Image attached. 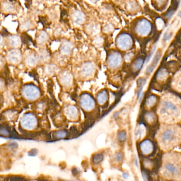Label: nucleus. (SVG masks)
I'll return each instance as SVG.
<instances>
[{
    "label": "nucleus",
    "mask_w": 181,
    "mask_h": 181,
    "mask_svg": "<svg viewBox=\"0 0 181 181\" xmlns=\"http://www.w3.org/2000/svg\"><path fill=\"white\" fill-rule=\"evenodd\" d=\"M166 170L168 171V172H170L171 173L174 174H177L179 173V169L174 166V165L171 164H168L166 165L165 166Z\"/></svg>",
    "instance_id": "30"
},
{
    "label": "nucleus",
    "mask_w": 181,
    "mask_h": 181,
    "mask_svg": "<svg viewBox=\"0 0 181 181\" xmlns=\"http://www.w3.org/2000/svg\"><path fill=\"white\" fill-rule=\"evenodd\" d=\"M159 113L166 121H171L180 116V108L172 99H163L159 106Z\"/></svg>",
    "instance_id": "1"
},
{
    "label": "nucleus",
    "mask_w": 181,
    "mask_h": 181,
    "mask_svg": "<svg viewBox=\"0 0 181 181\" xmlns=\"http://www.w3.org/2000/svg\"><path fill=\"white\" fill-rule=\"evenodd\" d=\"M115 158L116 161H117V162H120L122 161L123 159L122 154L120 153L116 154L115 156Z\"/></svg>",
    "instance_id": "41"
},
{
    "label": "nucleus",
    "mask_w": 181,
    "mask_h": 181,
    "mask_svg": "<svg viewBox=\"0 0 181 181\" xmlns=\"http://www.w3.org/2000/svg\"><path fill=\"white\" fill-rule=\"evenodd\" d=\"M3 88H4V82L2 80V79H1L0 78V91L2 90Z\"/></svg>",
    "instance_id": "43"
},
{
    "label": "nucleus",
    "mask_w": 181,
    "mask_h": 181,
    "mask_svg": "<svg viewBox=\"0 0 181 181\" xmlns=\"http://www.w3.org/2000/svg\"><path fill=\"white\" fill-rule=\"evenodd\" d=\"M20 125L22 128L25 130H32L38 125V120L34 113L27 112L21 117Z\"/></svg>",
    "instance_id": "4"
},
{
    "label": "nucleus",
    "mask_w": 181,
    "mask_h": 181,
    "mask_svg": "<svg viewBox=\"0 0 181 181\" xmlns=\"http://www.w3.org/2000/svg\"><path fill=\"white\" fill-rule=\"evenodd\" d=\"M48 39V35L45 32L43 31L40 33L37 38V41L40 44H44L45 43Z\"/></svg>",
    "instance_id": "27"
},
{
    "label": "nucleus",
    "mask_w": 181,
    "mask_h": 181,
    "mask_svg": "<svg viewBox=\"0 0 181 181\" xmlns=\"http://www.w3.org/2000/svg\"><path fill=\"white\" fill-rule=\"evenodd\" d=\"M140 148L142 153L145 154L151 153L154 149L153 142L148 139L144 140L140 144Z\"/></svg>",
    "instance_id": "14"
},
{
    "label": "nucleus",
    "mask_w": 181,
    "mask_h": 181,
    "mask_svg": "<svg viewBox=\"0 0 181 181\" xmlns=\"http://www.w3.org/2000/svg\"><path fill=\"white\" fill-rule=\"evenodd\" d=\"M177 136L176 130L175 128L170 126L162 131L161 134V140L164 144H168L175 139Z\"/></svg>",
    "instance_id": "8"
},
{
    "label": "nucleus",
    "mask_w": 181,
    "mask_h": 181,
    "mask_svg": "<svg viewBox=\"0 0 181 181\" xmlns=\"http://www.w3.org/2000/svg\"><path fill=\"white\" fill-rule=\"evenodd\" d=\"M3 43H4V40H3V36L1 35H0V47L3 45Z\"/></svg>",
    "instance_id": "45"
},
{
    "label": "nucleus",
    "mask_w": 181,
    "mask_h": 181,
    "mask_svg": "<svg viewBox=\"0 0 181 181\" xmlns=\"http://www.w3.org/2000/svg\"><path fill=\"white\" fill-rule=\"evenodd\" d=\"M168 1L169 0H153L152 4L158 11H162L167 6Z\"/></svg>",
    "instance_id": "19"
},
{
    "label": "nucleus",
    "mask_w": 181,
    "mask_h": 181,
    "mask_svg": "<svg viewBox=\"0 0 181 181\" xmlns=\"http://www.w3.org/2000/svg\"><path fill=\"white\" fill-rule=\"evenodd\" d=\"M2 35H9V32H8V31L6 30V29H3V30H2Z\"/></svg>",
    "instance_id": "44"
},
{
    "label": "nucleus",
    "mask_w": 181,
    "mask_h": 181,
    "mask_svg": "<svg viewBox=\"0 0 181 181\" xmlns=\"http://www.w3.org/2000/svg\"><path fill=\"white\" fill-rule=\"evenodd\" d=\"M38 1H40V0H38Z\"/></svg>",
    "instance_id": "50"
},
{
    "label": "nucleus",
    "mask_w": 181,
    "mask_h": 181,
    "mask_svg": "<svg viewBox=\"0 0 181 181\" xmlns=\"http://www.w3.org/2000/svg\"><path fill=\"white\" fill-rule=\"evenodd\" d=\"M146 120L148 122L150 123H153L155 122L156 120V117L154 113L153 112H148L145 116Z\"/></svg>",
    "instance_id": "31"
},
{
    "label": "nucleus",
    "mask_w": 181,
    "mask_h": 181,
    "mask_svg": "<svg viewBox=\"0 0 181 181\" xmlns=\"http://www.w3.org/2000/svg\"><path fill=\"white\" fill-rule=\"evenodd\" d=\"M97 101L98 104L104 105L107 101L108 99V94L107 91L103 90L99 92L97 95Z\"/></svg>",
    "instance_id": "20"
},
{
    "label": "nucleus",
    "mask_w": 181,
    "mask_h": 181,
    "mask_svg": "<svg viewBox=\"0 0 181 181\" xmlns=\"http://www.w3.org/2000/svg\"><path fill=\"white\" fill-rule=\"evenodd\" d=\"M168 77V73L164 69H161L159 70L157 74L156 78L159 81L166 80Z\"/></svg>",
    "instance_id": "25"
},
{
    "label": "nucleus",
    "mask_w": 181,
    "mask_h": 181,
    "mask_svg": "<svg viewBox=\"0 0 181 181\" xmlns=\"http://www.w3.org/2000/svg\"><path fill=\"white\" fill-rule=\"evenodd\" d=\"M145 83H146V79L143 78V77H140L137 80V86L138 88L137 95H138V97H140V95L141 93L142 90L143 89V87L145 86Z\"/></svg>",
    "instance_id": "26"
},
{
    "label": "nucleus",
    "mask_w": 181,
    "mask_h": 181,
    "mask_svg": "<svg viewBox=\"0 0 181 181\" xmlns=\"http://www.w3.org/2000/svg\"><path fill=\"white\" fill-rule=\"evenodd\" d=\"M122 61V58L121 55L117 51H114L109 55L107 62L110 68H116L121 65Z\"/></svg>",
    "instance_id": "9"
},
{
    "label": "nucleus",
    "mask_w": 181,
    "mask_h": 181,
    "mask_svg": "<svg viewBox=\"0 0 181 181\" xmlns=\"http://www.w3.org/2000/svg\"><path fill=\"white\" fill-rule=\"evenodd\" d=\"M142 175H143V179H144V180L145 181H147V176L145 175V173H142Z\"/></svg>",
    "instance_id": "47"
},
{
    "label": "nucleus",
    "mask_w": 181,
    "mask_h": 181,
    "mask_svg": "<svg viewBox=\"0 0 181 181\" xmlns=\"http://www.w3.org/2000/svg\"><path fill=\"white\" fill-rule=\"evenodd\" d=\"M145 129L143 125H140L136 130V137L137 138H140L145 133Z\"/></svg>",
    "instance_id": "32"
},
{
    "label": "nucleus",
    "mask_w": 181,
    "mask_h": 181,
    "mask_svg": "<svg viewBox=\"0 0 181 181\" xmlns=\"http://www.w3.org/2000/svg\"><path fill=\"white\" fill-rule=\"evenodd\" d=\"M25 64L27 67H34L37 64L38 62L37 55L31 53L28 55L25 58Z\"/></svg>",
    "instance_id": "15"
},
{
    "label": "nucleus",
    "mask_w": 181,
    "mask_h": 181,
    "mask_svg": "<svg viewBox=\"0 0 181 181\" xmlns=\"http://www.w3.org/2000/svg\"><path fill=\"white\" fill-rule=\"evenodd\" d=\"M117 139L120 142H124L126 138V134L124 131H120L117 134Z\"/></svg>",
    "instance_id": "33"
},
{
    "label": "nucleus",
    "mask_w": 181,
    "mask_h": 181,
    "mask_svg": "<svg viewBox=\"0 0 181 181\" xmlns=\"http://www.w3.org/2000/svg\"><path fill=\"white\" fill-rule=\"evenodd\" d=\"M3 8H4V10L7 11H10L13 9V7H12L11 4H9V3H7V2H6L3 4Z\"/></svg>",
    "instance_id": "37"
},
{
    "label": "nucleus",
    "mask_w": 181,
    "mask_h": 181,
    "mask_svg": "<svg viewBox=\"0 0 181 181\" xmlns=\"http://www.w3.org/2000/svg\"><path fill=\"white\" fill-rule=\"evenodd\" d=\"M13 111H9L6 113V117L8 120L13 119L15 117V113Z\"/></svg>",
    "instance_id": "36"
},
{
    "label": "nucleus",
    "mask_w": 181,
    "mask_h": 181,
    "mask_svg": "<svg viewBox=\"0 0 181 181\" xmlns=\"http://www.w3.org/2000/svg\"><path fill=\"white\" fill-rule=\"evenodd\" d=\"M116 45L118 48L122 51H127L132 48L133 39L132 36L127 33L119 34L116 39Z\"/></svg>",
    "instance_id": "5"
},
{
    "label": "nucleus",
    "mask_w": 181,
    "mask_h": 181,
    "mask_svg": "<svg viewBox=\"0 0 181 181\" xmlns=\"http://www.w3.org/2000/svg\"><path fill=\"white\" fill-rule=\"evenodd\" d=\"M1 96H0V103H1Z\"/></svg>",
    "instance_id": "49"
},
{
    "label": "nucleus",
    "mask_w": 181,
    "mask_h": 181,
    "mask_svg": "<svg viewBox=\"0 0 181 181\" xmlns=\"http://www.w3.org/2000/svg\"><path fill=\"white\" fill-rule=\"evenodd\" d=\"M37 154V151L36 149H33V150H31L29 152V156H35Z\"/></svg>",
    "instance_id": "42"
},
{
    "label": "nucleus",
    "mask_w": 181,
    "mask_h": 181,
    "mask_svg": "<svg viewBox=\"0 0 181 181\" xmlns=\"http://www.w3.org/2000/svg\"><path fill=\"white\" fill-rule=\"evenodd\" d=\"M10 133L9 131L5 128H1L0 129V135L3 136H8L9 135Z\"/></svg>",
    "instance_id": "38"
},
{
    "label": "nucleus",
    "mask_w": 181,
    "mask_h": 181,
    "mask_svg": "<svg viewBox=\"0 0 181 181\" xmlns=\"http://www.w3.org/2000/svg\"><path fill=\"white\" fill-rule=\"evenodd\" d=\"M21 39L18 35H12L9 39V45L13 48L19 47L21 45Z\"/></svg>",
    "instance_id": "22"
},
{
    "label": "nucleus",
    "mask_w": 181,
    "mask_h": 181,
    "mask_svg": "<svg viewBox=\"0 0 181 181\" xmlns=\"http://www.w3.org/2000/svg\"><path fill=\"white\" fill-rule=\"evenodd\" d=\"M179 2H180V0H172L171 6L168 9V11L165 14L166 18L170 19L172 17V15H173L178 8V6L179 4Z\"/></svg>",
    "instance_id": "18"
},
{
    "label": "nucleus",
    "mask_w": 181,
    "mask_h": 181,
    "mask_svg": "<svg viewBox=\"0 0 181 181\" xmlns=\"http://www.w3.org/2000/svg\"><path fill=\"white\" fill-rule=\"evenodd\" d=\"M95 65L91 62H86L83 64L81 68V74L83 77H88L94 73Z\"/></svg>",
    "instance_id": "11"
},
{
    "label": "nucleus",
    "mask_w": 181,
    "mask_h": 181,
    "mask_svg": "<svg viewBox=\"0 0 181 181\" xmlns=\"http://www.w3.org/2000/svg\"><path fill=\"white\" fill-rule=\"evenodd\" d=\"M123 177L125 179H127L128 178V175L126 173H124L123 174Z\"/></svg>",
    "instance_id": "46"
},
{
    "label": "nucleus",
    "mask_w": 181,
    "mask_h": 181,
    "mask_svg": "<svg viewBox=\"0 0 181 181\" xmlns=\"http://www.w3.org/2000/svg\"><path fill=\"white\" fill-rule=\"evenodd\" d=\"M64 113L66 117L71 120H76L79 116L78 109L74 105H70L64 109Z\"/></svg>",
    "instance_id": "10"
},
{
    "label": "nucleus",
    "mask_w": 181,
    "mask_h": 181,
    "mask_svg": "<svg viewBox=\"0 0 181 181\" xmlns=\"http://www.w3.org/2000/svg\"><path fill=\"white\" fill-rule=\"evenodd\" d=\"M46 103L44 102H40L37 103V105H36V108L40 111H43L46 108Z\"/></svg>",
    "instance_id": "35"
},
{
    "label": "nucleus",
    "mask_w": 181,
    "mask_h": 181,
    "mask_svg": "<svg viewBox=\"0 0 181 181\" xmlns=\"http://www.w3.org/2000/svg\"><path fill=\"white\" fill-rule=\"evenodd\" d=\"M45 71L47 75H53L57 71V67L54 65H47L45 67Z\"/></svg>",
    "instance_id": "29"
},
{
    "label": "nucleus",
    "mask_w": 181,
    "mask_h": 181,
    "mask_svg": "<svg viewBox=\"0 0 181 181\" xmlns=\"http://www.w3.org/2000/svg\"><path fill=\"white\" fill-rule=\"evenodd\" d=\"M144 63V60L142 58H139L132 64V68L134 71H138L141 68Z\"/></svg>",
    "instance_id": "24"
},
{
    "label": "nucleus",
    "mask_w": 181,
    "mask_h": 181,
    "mask_svg": "<svg viewBox=\"0 0 181 181\" xmlns=\"http://www.w3.org/2000/svg\"><path fill=\"white\" fill-rule=\"evenodd\" d=\"M22 95L28 101L36 100L40 97L41 92L40 88L32 84H27L22 88Z\"/></svg>",
    "instance_id": "3"
},
{
    "label": "nucleus",
    "mask_w": 181,
    "mask_h": 181,
    "mask_svg": "<svg viewBox=\"0 0 181 181\" xmlns=\"http://www.w3.org/2000/svg\"><path fill=\"white\" fill-rule=\"evenodd\" d=\"M38 58V62H42V63H46L49 60L50 58L49 52L46 49H43L38 52V54L37 55Z\"/></svg>",
    "instance_id": "21"
},
{
    "label": "nucleus",
    "mask_w": 181,
    "mask_h": 181,
    "mask_svg": "<svg viewBox=\"0 0 181 181\" xmlns=\"http://www.w3.org/2000/svg\"><path fill=\"white\" fill-rule=\"evenodd\" d=\"M80 105L86 111H90L95 108L96 102L91 95L88 93H84L80 96L79 99Z\"/></svg>",
    "instance_id": "6"
},
{
    "label": "nucleus",
    "mask_w": 181,
    "mask_h": 181,
    "mask_svg": "<svg viewBox=\"0 0 181 181\" xmlns=\"http://www.w3.org/2000/svg\"><path fill=\"white\" fill-rule=\"evenodd\" d=\"M103 156L102 154H97L93 157V162L97 164L103 160Z\"/></svg>",
    "instance_id": "34"
},
{
    "label": "nucleus",
    "mask_w": 181,
    "mask_h": 181,
    "mask_svg": "<svg viewBox=\"0 0 181 181\" xmlns=\"http://www.w3.org/2000/svg\"><path fill=\"white\" fill-rule=\"evenodd\" d=\"M172 34L170 32H166L164 35V37H163V40L165 41H167L169 40L172 38Z\"/></svg>",
    "instance_id": "40"
},
{
    "label": "nucleus",
    "mask_w": 181,
    "mask_h": 181,
    "mask_svg": "<svg viewBox=\"0 0 181 181\" xmlns=\"http://www.w3.org/2000/svg\"><path fill=\"white\" fill-rule=\"evenodd\" d=\"M161 57H162V52L159 50L158 51H157V52H156V54L153 58L151 64L147 67L146 72L148 74H151L153 71H154V69H155V68L159 63V61L160 60Z\"/></svg>",
    "instance_id": "13"
},
{
    "label": "nucleus",
    "mask_w": 181,
    "mask_h": 181,
    "mask_svg": "<svg viewBox=\"0 0 181 181\" xmlns=\"http://www.w3.org/2000/svg\"><path fill=\"white\" fill-rule=\"evenodd\" d=\"M68 132L65 130H60L56 131L54 134V137L57 139H61L65 138L67 136Z\"/></svg>",
    "instance_id": "28"
},
{
    "label": "nucleus",
    "mask_w": 181,
    "mask_h": 181,
    "mask_svg": "<svg viewBox=\"0 0 181 181\" xmlns=\"http://www.w3.org/2000/svg\"><path fill=\"white\" fill-rule=\"evenodd\" d=\"M31 24L28 21H26L24 23H23L21 25V28H23V30H27L30 28Z\"/></svg>",
    "instance_id": "39"
},
{
    "label": "nucleus",
    "mask_w": 181,
    "mask_h": 181,
    "mask_svg": "<svg viewBox=\"0 0 181 181\" xmlns=\"http://www.w3.org/2000/svg\"><path fill=\"white\" fill-rule=\"evenodd\" d=\"M153 30L151 23L145 18H141L137 21L134 25V31L141 37H145L151 34Z\"/></svg>",
    "instance_id": "2"
},
{
    "label": "nucleus",
    "mask_w": 181,
    "mask_h": 181,
    "mask_svg": "<svg viewBox=\"0 0 181 181\" xmlns=\"http://www.w3.org/2000/svg\"><path fill=\"white\" fill-rule=\"evenodd\" d=\"M157 100L158 99L156 95H150L146 100V102H145L146 105L149 108H153V106H155L156 104Z\"/></svg>",
    "instance_id": "23"
},
{
    "label": "nucleus",
    "mask_w": 181,
    "mask_h": 181,
    "mask_svg": "<svg viewBox=\"0 0 181 181\" xmlns=\"http://www.w3.org/2000/svg\"><path fill=\"white\" fill-rule=\"evenodd\" d=\"M72 18L74 22L78 24H82L85 21V14L79 10H76L72 14Z\"/></svg>",
    "instance_id": "17"
},
{
    "label": "nucleus",
    "mask_w": 181,
    "mask_h": 181,
    "mask_svg": "<svg viewBox=\"0 0 181 181\" xmlns=\"http://www.w3.org/2000/svg\"><path fill=\"white\" fill-rule=\"evenodd\" d=\"M60 80V82L63 85L69 86L71 85L73 82V77L71 73L68 71H65L61 74Z\"/></svg>",
    "instance_id": "12"
},
{
    "label": "nucleus",
    "mask_w": 181,
    "mask_h": 181,
    "mask_svg": "<svg viewBox=\"0 0 181 181\" xmlns=\"http://www.w3.org/2000/svg\"><path fill=\"white\" fill-rule=\"evenodd\" d=\"M6 60L10 64L17 65L20 63L23 59V55L19 49L12 48L8 51L6 55Z\"/></svg>",
    "instance_id": "7"
},
{
    "label": "nucleus",
    "mask_w": 181,
    "mask_h": 181,
    "mask_svg": "<svg viewBox=\"0 0 181 181\" xmlns=\"http://www.w3.org/2000/svg\"><path fill=\"white\" fill-rule=\"evenodd\" d=\"M88 1H89V2H90L91 3H96L97 2V1H98V0H88Z\"/></svg>",
    "instance_id": "48"
},
{
    "label": "nucleus",
    "mask_w": 181,
    "mask_h": 181,
    "mask_svg": "<svg viewBox=\"0 0 181 181\" xmlns=\"http://www.w3.org/2000/svg\"><path fill=\"white\" fill-rule=\"evenodd\" d=\"M74 46L70 41H64L60 46V51L62 54L69 55L71 53Z\"/></svg>",
    "instance_id": "16"
}]
</instances>
